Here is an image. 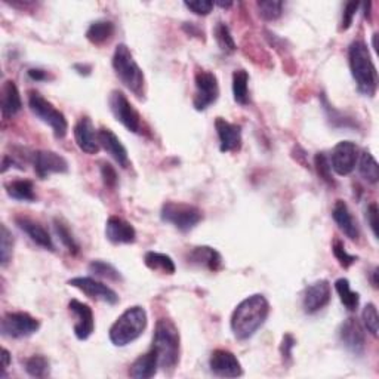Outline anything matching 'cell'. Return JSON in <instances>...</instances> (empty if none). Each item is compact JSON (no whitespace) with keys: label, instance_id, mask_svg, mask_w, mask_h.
<instances>
[{"label":"cell","instance_id":"obj_35","mask_svg":"<svg viewBox=\"0 0 379 379\" xmlns=\"http://www.w3.org/2000/svg\"><path fill=\"white\" fill-rule=\"evenodd\" d=\"M213 34H215V40H216V43H218V47L222 52L233 53L237 51V44H236V42H234L227 24H224V23L216 24Z\"/></svg>","mask_w":379,"mask_h":379},{"label":"cell","instance_id":"obj_24","mask_svg":"<svg viewBox=\"0 0 379 379\" xmlns=\"http://www.w3.org/2000/svg\"><path fill=\"white\" fill-rule=\"evenodd\" d=\"M188 264H192L198 268L209 270L215 273L222 267V257L216 249L211 246H196L188 254Z\"/></svg>","mask_w":379,"mask_h":379},{"label":"cell","instance_id":"obj_49","mask_svg":"<svg viewBox=\"0 0 379 379\" xmlns=\"http://www.w3.org/2000/svg\"><path fill=\"white\" fill-rule=\"evenodd\" d=\"M11 365V354H9V351L6 348L2 350V369L6 371L8 366Z\"/></svg>","mask_w":379,"mask_h":379},{"label":"cell","instance_id":"obj_43","mask_svg":"<svg viewBox=\"0 0 379 379\" xmlns=\"http://www.w3.org/2000/svg\"><path fill=\"white\" fill-rule=\"evenodd\" d=\"M184 6L190 9L193 14L196 15H209L212 12V9L215 6L213 2H209V0H196V2H185Z\"/></svg>","mask_w":379,"mask_h":379},{"label":"cell","instance_id":"obj_2","mask_svg":"<svg viewBox=\"0 0 379 379\" xmlns=\"http://www.w3.org/2000/svg\"><path fill=\"white\" fill-rule=\"evenodd\" d=\"M348 64L358 92L372 98L378 89V73L371 52L363 40H354L350 44Z\"/></svg>","mask_w":379,"mask_h":379},{"label":"cell","instance_id":"obj_42","mask_svg":"<svg viewBox=\"0 0 379 379\" xmlns=\"http://www.w3.org/2000/svg\"><path fill=\"white\" fill-rule=\"evenodd\" d=\"M358 6H360L358 2H348V3H345L344 11H342V20H341V27H339L341 31L348 30L350 27H351V24H353Z\"/></svg>","mask_w":379,"mask_h":379},{"label":"cell","instance_id":"obj_51","mask_svg":"<svg viewBox=\"0 0 379 379\" xmlns=\"http://www.w3.org/2000/svg\"><path fill=\"white\" fill-rule=\"evenodd\" d=\"M372 285L375 289H378V268H375L372 272Z\"/></svg>","mask_w":379,"mask_h":379},{"label":"cell","instance_id":"obj_53","mask_svg":"<svg viewBox=\"0 0 379 379\" xmlns=\"http://www.w3.org/2000/svg\"><path fill=\"white\" fill-rule=\"evenodd\" d=\"M216 5L221 6V8H230V6H231V3H230V2H228V3H216Z\"/></svg>","mask_w":379,"mask_h":379},{"label":"cell","instance_id":"obj_16","mask_svg":"<svg viewBox=\"0 0 379 379\" xmlns=\"http://www.w3.org/2000/svg\"><path fill=\"white\" fill-rule=\"evenodd\" d=\"M211 372L220 378H239L243 375V367L239 358L228 350H215L209 358Z\"/></svg>","mask_w":379,"mask_h":379},{"label":"cell","instance_id":"obj_39","mask_svg":"<svg viewBox=\"0 0 379 379\" xmlns=\"http://www.w3.org/2000/svg\"><path fill=\"white\" fill-rule=\"evenodd\" d=\"M362 320H363V324L366 330L371 333L372 337H378V332H379V317H378V310L375 304H366L365 309H363V313H362Z\"/></svg>","mask_w":379,"mask_h":379},{"label":"cell","instance_id":"obj_3","mask_svg":"<svg viewBox=\"0 0 379 379\" xmlns=\"http://www.w3.org/2000/svg\"><path fill=\"white\" fill-rule=\"evenodd\" d=\"M151 350L159 357V366L165 372H172L179 362V350H181V338L172 320H157L153 333Z\"/></svg>","mask_w":379,"mask_h":379},{"label":"cell","instance_id":"obj_17","mask_svg":"<svg viewBox=\"0 0 379 379\" xmlns=\"http://www.w3.org/2000/svg\"><path fill=\"white\" fill-rule=\"evenodd\" d=\"M70 313L76 317L75 323V335L79 341H86L95 330V319L91 306L77 300H71L68 302Z\"/></svg>","mask_w":379,"mask_h":379},{"label":"cell","instance_id":"obj_1","mask_svg":"<svg viewBox=\"0 0 379 379\" xmlns=\"http://www.w3.org/2000/svg\"><path fill=\"white\" fill-rule=\"evenodd\" d=\"M270 315V302L261 293H255L243 300L231 314L230 326L233 335L239 341L250 339L264 326Z\"/></svg>","mask_w":379,"mask_h":379},{"label":"cell","instance_id":"obj_15","mask_svg":"<svg viewBox=\"0 0 379 379\" xmlns=\"http://www.w3.org/2000/svg\"><path fill=\"white\" fill-rule=\"evenodd\" d=\"M332 300V286L328 280H317L305 287L302 295V309L306 314L322 311Z\"/></svg>","mask_w":379,"mask_h":379},{"label":"cell","instance_id":"obj_36","mask_svg":"<svg viewBox=\"0 0 379 379\" xmlns=\"http://www.w3.org/2000/svg\"><path fill=\"white\" fill-rule=\"evenodd\" d=\"M53 227H55L57 236L60 237L61 243L68 249L70 254H73V255L79 254L80 246H79V243L76 241L73 233H71V230L68 228V225L57 218V220H53Z\"/></svg>","mask_w":379,"mask_h":379},{"label":"cell","instance_id":"obj_5","mask_svg":"<svg viewBox=\"0 0 379 379\" xmlns=\"http://www.w3.org/2000/svg\"><path fill=\"white\" fill-rule=\"evenodd\" d=\"M147 311L140 305L131 306L112 324L108 338H110L113 345L126 347L142 335L144 330L147 329Z\"/></svg>","mask_w":379,"mask_h":379},{"label":"cell","instance_id":"obj_11","mask_svg":"<svg viewBox=\"0 0 379 379\" xmlns=\"http://www.w3.org/2000/svg\"><path fill=\"white\" fill-rule=\"evenodd\" d=\"M358 160V148L353 141H341L330 153V168L339 177H347L356 169Z\"/></svg>","mask_w":379,"mask_h":379},{"label":"cell","instance_id":"obj_10","mask_svg":"<svg viewBox=\"0 0 379 379\" xmlns=\"http://www.w3.org/2000/svg\"><path fill=\"white\" fill-rule=\"evenodd\" d=\"M108 105H110L114 119L120 122L126 129L132 133L141 132V116L122 91H117V89L112 91L110 96H108Z\"/></svg>","mask_w":379,"mask_h":379},{"label":"cell","instance_id":"obj_47","mask_svg":"<svg viewBox=\"0 0 379 379\" xmlns=\"http://www.w3.org/2000/svg\"><path fill=\"white\" fill-rule=\"evenodd\" d=\"M27 76H29L33 82H44V80L51 79L48 71H44L42 68H29L27 70Z\"/></svg>","mask_w":379,"mask_h":379},{"label":"cell","instance_id":"obj_31","mask_svg":"<svg viewBox=\"0 0 379 379\" xmlns=\"http://www.w3.org/2000/svg\"><path fill=\"white\" fill-rule=\"evenodd\" d=\"M335 291L339 295L341 302L344 304V306L348 311H356L358 309L360 295L354 291H351L348 278H344V277L338 278V280L335 282Z\"/></svg>","mask_w":379,"mask_h":379},{"label":"cell","instance_id":"obj_19","mask_svg":"<svg viewBox=\"0 0 379 379\" xmlns=\"http://www.w3.org/2000/svg\"><path fill=\"white\" fill-rule=\"evenodd\" d=\"M14 221L16 227L23 233H25L36 245H39L40 248L47 250H55V245H53L49 231L44 228L39 221H34L33 218H29V216L25 215H16Z\"/></svg>","mask_w":379,"mask_h":379},{"label":"cell","instance_id":"obj_20","mask_svg":"<svg viewBox=\"0 0 379 379\" xmlns=\"http://www.w3.org/2000/svg\"><path fill=\"white\" fill-rule=\"evenodd\" d=\"M105 237L113 245H131L137 241V230L120 216H110L105 222Z\"/></svg>","mask_w":379,"mask_h":379},{"label":"cell","instance_id":"obj_22","mask_svg":"<svg viewBox=\"0 0 379 379\" xmlns=\"http://www.w3.org/2000/svg\"><path fill=\"white\" fill-rule=\"evenodd\" d=\"M98 140H99V146H101V148H104L108 155H110L116 160L117 165L123 169L131 166L128 150H126V147L123 146L119 137H117V135L112 129H107V128L99 129Z\"/></svg>","mask_w":379,"mask_h":379},{"label":"cell","instance_id":"obj_23","mask_svg":"<svg viewBox=\"0 0 379 379\" xmlns=\"http://www.w3.org/2000/svg\"><path fill=\"white\" fill-rule=\"evenodd\" d=\"M332 218L337 222L338 228L345 234L350 240H358L360 237V227L350 212V207L344 200H337L332 207Z\"/></svg>","mask_w":379,"mask_h":379},{"label":"cell","instance_id":"obj_37","mask_svg":"<svg viewBox=\"0 0 379 379\" xmlns=\"http://www.w3.org/2000/svg\"><path fill=\"white\" fill-rule=\"evenodd\" d=\"M14 254V236L5 224L0 227V264L6 267L12 259Z\"/></svg>","mask_w":379,"mask_h":379},{"label":"cell","instance_id":"obj_48","mask_svg":"<svg viewBox=\"0 0 379 379\" xmlns=\"http://www.w3.org/2000/svg\"><path fill=\"white\" fill-rule=\"evenodd\" d=\"M73 67L80 76H89L92 73V66H89V64H82V62H77V64H75Z\"/></svg>","mask_w":379,"mask_h":379},{"label":"cell","instance_id":"obj_7","mask_svg":"<svg viewBox=\"0 0 379 379\" xmlns=\"http://www.w3.org/2000/svg\"><path fill=\"white\" fill-rule=\"evenodd\" d=\"M160 218L164 222L174 225L177 230L187 233L203 220V213L194 205L169 200L161 206Z\"/></svg>","mask_w":379,"mask_h":379},{"label":"cell","instance_id":"obj_41","mask_svg":"<svg viewBox=\"0 0 379 379\" xmlns=\"http://www.w3.org/2000/svg\"><path fill=\"white\" fill-rule=\"evenodd\" d=\"M314 166H315V169H317V174L323 179V181H326L328 184H333L330 161H329V157L324 155V153H317V155H315Z\"/></svg>","mask_w":379,"mask_h":379},{"label":"cell","instance_id":"obj_50","mask_svg":"<svg viewBox=\"0 0 379 379\" xmlns=\"http://www.w3.org/2000/svg\"><path fill=\"white\" fill-rule=\"evenodd\" d=\"M184 29L187 30V33L188 34H196V36H200V30H198L197 29V27L193 24V23H185V25H184Z\"/></svg>","mask_w":379,"mask_h":379},{"label":"cell","instance_id":"obj_45","mask_svg":"<svg viewBox=\"0 0 379 379\" xmlns=\"http://www.w3.org/2000/svg\"><path fill=\"white\" fill-rule=\"evenodd\" d=\"M296 345V339L293 338V335L291 333H286L282 339V345H280V353L285 362H289V360L292 358V350Z\"/></svg>","mask_w":379,"mask_h":379},{"label":"cell","instance_id":"obj_40","mask_svg":"<svg viewBox=\"0 0 379 379\" xmlns=\"http://www.w3.org/2000/svg\"><path fill=\"white\" fill-rule=\"evenodd\" d=\"M332 252H333V255H335L337 261L339 263L341 267H344V268H348L353 265L356 261H357V257L356 255H351L348 254V252L345 250V246H344V243H342L339 239H335L332 243Z\"/></svg>","mask_w":379,"mask_h":379},{"label":"cell","instance_id":"obj_27","mask_svg":"<svg viewBox=\"0 0 379 379\" xmlns=\"http://www.w3.org/2000/svg\"><path fill=\"white\" fill-rule=\"evenodd\" d=\"M116 27L112 21L108 20H98L91 23L86 30V39L96 44V47H101V44L110 42L114 36Z\"/></svg>","mask_w":379,"mask_h":379},{"label":"cell","instance_id":"obj_52","mask_svg":"<svg viewBox=\"0 0 379 379\" xmlns=\"http://www.w3.org/2000/svg\"><path fill=\"white\" fill-rule=\"evenodd\" d=\"M376 39H378V34L375 33V34H374V49H375V51L378 49V44H376Z\"/></svg>","mask_w":379,"mask_h":379},{"label":"cell","instance_id":"obj_21","mask_svg":"<svg viewBox=\"0 0 379 379\" xmlns=\"http://www.w3.org/2000/svg\"><path fill=\"white\" fill-rule=\"evenodd\" d=\"M215 129L220 138L221 153L237 151L241 147V126L237 123H231L222 117H216Z\"/></svg>","mask_w":379,"mask_h":379},{"label":"cell","instance_id":"obj_9","mask_svg":"<svg viewBox=\"0 0 379 379\" xmlns=\"http://www.w3.org/2000/svg\"><path fill=\"white\" fill-rule=\"evenodd\" d=\"M196 92L193 98V105L197 112H205L212 104L216 103L220 96V83L212 71L197 70L194 76Z\"/></svg>","mask_w":379,"mask_h":379},{"label":"cell","instance_id":"obj_6","mask_svg":"<svg viewBox=\"0 0 379 379\" xmlns=\"http://www.w3.org/2000/svg\"><path fill=\"white\" fill-rule=\"evenodd\" d=\"M29 108L40 122L49 126L53 135H55V138L61 140L66 137L68 132V122L66 119L64 113L60 112L58 108H55V105H53L51 101H48L43 95H40L36 91H30Z\"/></svg>","mask_w":379,"mask_h":379},{"label":"cell","instance_id":"obj_14","mask_svg":"<svg viewBox=\"0 0 379 379\" xmlns=\"http://www.w3.org/2000/svg\"><path fill=\"white\" fill-rule=\"evenodd\" d=\"M339 341L344 348L353 356H363L366 350V338L363 326L354 317L347 319L339 328Z\"/></svg>","mask_w":379,"mask_h":379},{"label":"cell","instance_id":"obj_32","mask_svg":"<svg viewBox=\"0 0 379 379\" xmlns=\"http://www.w3.org/2000/svg\"><path fill=\"white\" fill-rule=\"evenodd\" d=\"M358 172L369 184H376L379 181V166L372 153L363 151L358 160Z\"/></svg>","mask_w":379,"mask_h":379},{"label":"cell","instance_id":"obj_13","mask_svg":"<svg viewBox=\"0 0 379 379\" xmlns=\"http://www.w3.org/2000/svg\"><path fill=\"white\" fill-rule=\"evenodd\" d=\"M68 285L71 287L79 289L80 292L85 293L88 298H91V300L101 301L110 305L119 302V295H117L110 286H107L99 280H95L94 277H88V276L73 277L68 280Z\"/></svg>","mask_w":379,"mask_h":379},{"label":"cell","instance_id":"obj_44","mask_svg":"<svg viewBox=\"0 0 379 379\" xmlns=\"http://www.w3.org/2000/svg\"><path fill=\"white\" fill-rule=\"evenodd\" d=\"M99 170H101V177H103L104 184L107 187L114 188L117 185V172H116V169L110 164H107V161H101V168H99Z\"/></svg>","mask_w":379,"mask_h":379},{"label":"cell","instance_id":"obj_12","mask_svg":"<svg viewBox=\"0 0 379 379\" xmlns=\"http://www.w3.org/2000/svg\"><path fill=\"white\" fill-rule=\"evenodd\" d=\"M34 172L40 179H47L52 174H67L68 161L66 157L51 150H38L31 155Z\"/></svg>","mask_w":379,"mask_h":379},{"label":"cell","instance_id":"obj_25","mask_svg":"<svg viewBox=\"0 0 379 379\" xmlns=\"http://www.w3.org/2000/svg\"><path fill=\"white\" fill-rule=\"evenodd\" d=\"M0 107H2L3 117H12L21 112V95L14 80H6L3 83L2 95H0Z\"/></svg>","mask_w":379,"mask_h":379},{"label":"cell","instance_id":"obj_33","mask_svg":"<svg viewBox=\"0 0 379 379\" xmlns=\"http://www.w3.org/2000/svg\"><path fill=\"white\" fill-rule=\"evenodd\" d=\"M89 273L95 274L96 277L105 278V280H112V282H122L123 277L120 274L119 270H117L113 264L107 263V261L103 259H94L91 264L88 267Z\"/></svg>","mask_w":379,"mask_h":379},{"label":"cell","instance_id":"obj_18","mask_svg":"<svg viewBox=\"0 0 379 379\" xmlns=\"http://www.w3.org/2000/svg\"><path fill=\"white\" fill-rule=\"evenodd\" d=\"M73 133L77 147L83 153H86V155H96V153L101 150L98 140V131L95 129L92 120L89 119L88 116L80 117L77 123L75 125Z\"/></svg>","mask_w":379,"mask_h":379},{"label":"cell","instance_id":"obj_4","mask_svg":"<svg viewBox=\"0 0 379 379\" xmlns=\"http://www.w3.org/2000/svg\"><path fill=\"white\" fill-rule=\"evenodd\" d=\"M112 64L116 76L119 77L123 86L128 88L135 96L142 99L146 95V77H144L138 62L135 61L131 49L125 43L116 47Z\"/></svg>","mask_w":379,"mask_h":379},{"label":"cell","instance_id":"obj_29","mask_svg":"<svg viewBox=\"0 0 379 379\" xmlns=\"http://www.w3.org/2000/svg\"><path fill=\"white\" fill-rule=\"evenodd\" d=\"M144 264H146L150 270H153V272H160L169 276L175 274V270H177L172 258L166 254H160V252H155V250H150L144 255Z\"/></svg>","mask_w":379,"mask_h":379},{"label":"cell","instance_id":"obj_26","mask_svg":"<svg viewBox=\"0 0 379 379\" xmlns=\"http://www.w3.org/2000/svg\"><path fill=\"white\" fill-rule=\"evenodd\" d=\"M159 357L150 348L148 353L140 356L135 362L131 365L129 369V376L135 378V379H148L153 378L157 374L159 369Z\"/></svg>","mask_w":379,"mask_h":379},{"label":"cell","instance_id":"obj_46","mask_svg":"<svg viewBox=\"0 0 379 379\" xmlns=\"http://www.w3.org/2000/svg\"><path fill=\"white\" fill-rule=\"evenodd\" d=\"M366 221L369 224V227H371L374 236L378 237V205L375 202L367 206Z\"/></svg>","mask_w":379,"mask_h":379},{"label":"cell","instance_id":"obj_8","mask_svg":"<svg viewBox=\"0 0 379 379\" xmlns=\"http://www.w3.org/2000/svg\"><path fill=\"white\" fill-rule=\"evenodd\" d=\"M40 329V322L29 313H6L0 323V332L6 338L23 339L34 335Z\"/></svg>","mask_w":379,"mask_h":379},{"label":"cell","instance_id":"obj_30","mask_svg":"<svg viewBox=\"0 0 379 379\" xmlns=\"http://www.w3.org/2000/svg\"><path fill=\"white\" fill-rule=\"evenodd\" d=\"M233 96L240 105L249 104V75L246 70H236L233 73Z\"/></svg>","mask_w":379,"mask_h":379},{"label":"cell","instance_id":"obj_38","mask_svg":"<svg viewBox=\"0 0 379 379\" xmlns=\"http://www.w3.org/2000/svg\"><path fill=\"white\" fill-rule=\"evenodd\" d=\"M257 6L259 16L265 21H274L283 14V2H277V0H263V2H258Z\"/></svg>","mask_w":379,"mask_h":379},{"label":"cell","instance_id":"obj_34","mask_svg":"<svg viewBox=\"0 0 379 379\" xmlns=\"http://www.w3.org/2000/svg\"><path fill=\"white\" fill-rule=\"evenodd\" d=\"M24 369L25 372L33 378H44L49 375L51 365H49V360L44 356L34 354L25 360Z\"/></svg>","mask_w":379,"mask_h":379},{"label":"cell","instance_id":"obj_28","mask_svg":"<svg viewBox=\"0 0 379 379\" xmlns=\"http://www.w3.org/2000/svg\"><path fill=\"white\" fill-rule=\"evenodd\" d=\"M6 194L14 198V200L20 202H34L36 193H34V184L29 179H14V181L8 183L5 185Z\"/></svg>","mask_w":379,"mask_h":379}]
</instances>
